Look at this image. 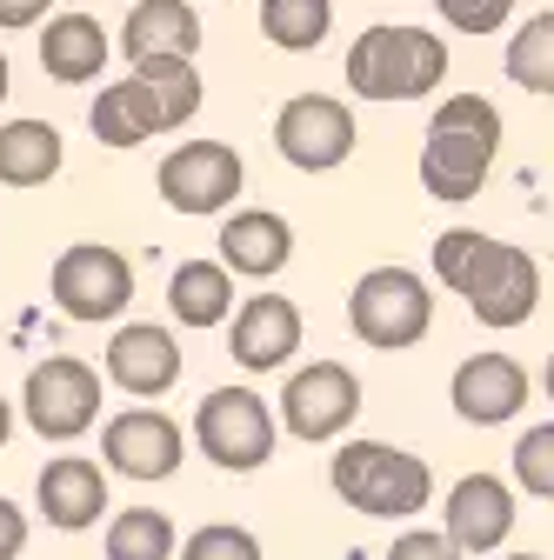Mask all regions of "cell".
Wrapping results in <instances>:
<instances>
[{
	"mask_svg": "<svg viewBox=\"0 0 554 560\" xmlns=\"http://www.w3.org/2000/svg\"><path fill=\"white\" fill-rule=\"evenodd\" d=\"M435 273L474 307L481 327H521L541 307V260L515 241H495V234L448 228L435 241Z\"/></svg>",
	"mask_w": 554,
	"mask_h": 560,
	"instance_id": "6da1fadb",
	"label": "cell"
},
{
	"mask_svg": "<svg viewBox=\"0 0 554 560\" xmlns=\"http://www.w3.org/2000/svg\"><path fill=\"white\" fill-rule=\"evenodd\" d=\"M495 148H501V114L495 101L481 94H454L428 114V140H422V187L441 200V207H461L481 194L495 167Z\"/></svg>",
	"mask_w": 554,
	"mask_h": 560,
	"instance_id": "7a4b0ae2",
	"label": "cell"
},
{
	"mask_svg": "<svg viewBox=\"0 0 554 560\" xmlns=\"http://www.w3.org/2000/svg\"><path fill=\"white\" fill-rule=\"evenodd\" d=\"M327 480H334V494L368 521H414L435 494L428 460L407 454V447H388V441H348L334 454Z\"/></svg>",
	"mask_w": 554,
	"mask_h": 560,
	"instance_id": "3957f363",
	"label": "cell"
},
{
	"mask_svg": "<svg viewBox=\"0 0 554 560\" xmlns=\"http://www.w3.org/2000/svg\"><path fill=\"white\" fill-rule=\"evenodd\" d=\"M441 74H448V47L428 27L381 21L348 47V88L361 101H422L441 88Z\"/></svg>",
	"mask_w": 554,
	"mask_h": 560,
	"instance_id": "277c9868",
	"label": "cell"
},
{
	"mask_svg": "<svg viewBox=\"0 0 554 560\" xmlns=\"http://www.w3.org/2000/svg\"><path fill=\"white\" fill-rule=\"evenodd\" d=\"M348 327H355V340L381 347V354L422 347L428 327H435V294H428V280L407 273V267H374V273H361L355 294H348Z\"/></svg>",
	"mask_w": 554,
	"mask_h": 560,
	"instance_id": "5b68a950",
	"label": "cell"
},
{
	"mask_svg": "<svg viewBox=\"0 0 554 560\" xmlns=\"http://www.w3.org/2000/svg\"><path fill=\"white\" fill-rule=\"evenodd\" d=\"M274 441H281V428H274V407L254 387H215V394H200V407H194V447L215 460L221 474L267 467Z\"/></svg>",
	"mask_w": 554,
	"mask_h": 560,
	"instance_id": "8992f818",
	"label": "cell"
},
{
	"mask_svg": "<svg viewBox=\"0 0 554 560\" xmlns=\"http://www.w3.org/2000/svg\"><path fill=\"white\" fill-rule=\"evenodd\" d=\"M47 294L67 320H81V327H107L134 307V267L120 247H101V241H81V247H67L47 273Z\"/></svg>",
	"mask_w": 554,
	"mask_h": 560,
	"instance_id": "52a82bcc",
	"label": "cell"
},
{
	"mask_svg": "<svg viewBox=\"0 0 554 560\" xmlns=\"http://www.w3.org/2000/svg\"><path fill=\"white\" fill-rule=\"evenodd\" d=\"M101 387H107V381H101L88 361L54 354V361H41V368L27 374L21 413H27V428H34L41 441H81L94 420H101Z\"/></svg>",
	"mask_w": 554,
	"mask_h": 560,
	"instance_id": "ba28073f",
	"label": "cell"
},
{
	"mask_svg": "<svg viewBox=\"0 0 554 560\" xmlns=\"http://www.w3.org/2000/svg\"><path fill=\"white\" fill-rule=\"evenodd\" d=\"M355 413H361V381L348 361H308L288 374L281 387V420L274 428H288L295 441H334V434H348L355 428Z\"/></svg>",
	"mask_w": 554,
	"mask_h": 560,
	"instance_id": "9c48e42d",
	"label": "cell"
},
{
	"mask_svg": "<svg viewBox=\"0 0 554 560\" xmlns=\"http://www.w3.org/2000/svg\"><path fill=\"white\" fill-rule=\"evenodd\" d=\"M154 180H161V200L174 207V214L207 221V214H228V207L241 200L247 167H241V154L228 148V140H181V148L161 161Z\"/></svg>",
	"mask_w": 554,
	"mask_h": 560,
	"instance_id": "30bf717a",
	"label": "cell"
},
{
	"mask_svg": "<svg viewBox=\"0 0 554 560\" xmlns=\"http://www.w3.org/2000/svg\"><path fill=\"white\" fill-rule=\"evenodd\" d=\"M274 148H281L288 167L301 174H327L355 154V114L334 94H295L281 114H274Z\"/></svg>",
	"mask_w": 554,
	"mask_h": 560,
	"instance_id": "8fae6325",
	"label": "cell"
},
{
	"mask_svg": "<svg viewBox=\"0 0 554 560\" xmlns=\"http://www.w3.org/2000/svg\"><path fill=\"white\" fill-rule=\"evenodd\" d=\"M101 474H120V480H168L181 460H187V434L161 407H127L101 428Z\"/></svg>",
	"mask_w": 554,
	"mask_h": 560,
	"instance_id": "7c38bea8",
	"label": "cell"
},
{
	"mask_svg": "<svg viewBox=\"0 0 554 560\" xmlns=\"http://www.w3.org/2000/svg\"><path fill=\"white\" fill-rule=\"evenodd\" d=\"M234 327H228V354H234V368H247V374H274V368H288L295 354H301V307L288 301V294H254V301H241L234 314H228Z\"/></svg>",
	"mask_w": 554,
	"mask_h": 560,
	"instance_id": "4fadbf2b",
	"label": "cell"
},
{
	"mask_svg": "<svg viewBox=\"0 0 554 560\" xmlns=\"http://www.w3.org/2000/svg\"><path fill=\"white\" fill-rule=\"evenodd\" d=\"M528 394H534V381L515 354H468L454 368V387H448V400L468 428H501V420H515L528 407Z\"/></svg>",
	"mask_w": 554,
	"mask_h": 560,
	"instance_id": "5bb4252c",
	"label": "cell"
},
{
	"mask_svg": "<svg viewBox=\"0 0 554 560\" xmlns=\"http://www.w3.org/2000/svg\"><path fill=\"white\" fill-rule=\"evenodd\" d=\"M107 381L127 387V394H141V400H161L181 387V340L154 320H127L114 327L107 340Z\"/></svg>",
	"mask_w": 554,
	"mask_h": 560,
	"instance_id": "9a60e30c",
	"label": "cell"
},
{
	"mask_svg": "<svg viewBox=\"0 0 554 560\" xmlns=\"http://www.w3.org/2000/svg\"><path fill=\"white\" fill-rule=\"evenodd\" d=\"M508 534H515V494L495 474H461L448 487V527H441V540L454 553H495Z\"/></svg>",
	"mask_w": 554,
	"mask_h": 560,
	"instance_id": "2e32d148",
	"label": "cell"
},
{
	"mask_svg": "<svg viewBox=\"0 0 554 560\" xmlns=\"http://www.w3.org/2000/svg\"><path fill=\"white\" fill-rule=\"evenodd\" d=\"M34 508H41V521L60 527V534L94 527V521L107 514V474H101V460H81V454L47 460L41 480H34Z\"/></svg>",
	"mask_w": 554,
	"mask_h": 560,
	"instance_id": "e0dca14e",
	"label": "cell"
},
{
	"mask_svg": "<svg viewBox=\"0 0 554 560\" xmlns=\"http://www.w3.org/2000/svg\"><path fill=\"white\" fill-rule=\"evenodd\" d=\"M88 127H94L101 148H114V154L141 148V140H154V133H174V120H168V107L154 101V88L134 81V74L101 88V101L88 107Z\"/></svg>",
	"mask_w": 554,
	"mask_h": 560,
	"instance_id": "ac0fdd59",
	"label": "cell"
},
{
	"mask_svg": "<svg viewBox=\"0 0 554 560\" xmlns=\"http://www.w3.org/2000/svg\"><path fill=\"white\" fill-rule=\"evenodd\" d=\"M295 254V228L281 214H267V207H241V214L221 221V273H247V280H267L281 273Z\"/></svg>",
	"mask_w": 554,
	"mask_h": 560,
	"instance_id": "d6986e66",
	"label": "cell"
},
{
	"mask_svg": "<svg viewBox=\"0 0 554 560\" xmlns=\"http://www.w3.org/2000/svg\"><path fill=\"white\" fill-rule=\"evenodd\" d=\"M127 60H194L200 54V14L187 0H134L120 27Z\"/></svg>",
	"mask_w": 554,
	"mask_h": 560,
	"instance_id": "ffe728a7",
	"label": "cell"
},
{
	"mask_svg": "<svg viewBox=\"0 0 554 560\" xmlns=\"http://www.w3.org/2000/svg\"><path fill=\"white\" fill-rule=\"evenodd\" d=\"M107 27L94 14H54L41 27V67L60 81V88H88L101 81V67H107Z\"/></svg>",
	"mask_w": 554,
	"mask_h": 560,
	"instance_id": "44dd1931",
	"label": "cell"
},
{
	"mask_svg": "<svg viewBox=\"0 0 554 560\" xmlns=\"http://www.w3.org/2000/svg\"><path fill=\"white\" fill-rule=\"evenodd\" d=\"M67 148L54 120H8L0 127V187H47Z\"/></svg>",
	"mask_w": 554,
	"mask_h": 560,
	"instance_id": "7402d4cb",
	"label": "cell"
},
{
	"mask_svg": "<svg viewBox=\"0 0 554 560\" xmlns=\"http://www.w3.org/2000/svg\"><path fill=\"white\" fill-rule=\"evenodd\" d=\"M168 314L181 327H221L234 314V280L221 273V260H181L168 280Z\"/></svg>",
	"mask_w": 554,
	"mask_h": 560,
	"instance_id": "603a6c76",
	"label": "cell"
},
{
	"mask_svg": "<svg viewBox=\"0 0 554 560\" xmlns=\"http://www.w3.org/2000/svg\"><path fill=\"white\" fill-rule=\"evenodd\" d=\"M174 547H181V534L161 508H120L101 534L107 560H174Z\"/></svg>",
	"mask_w": 554,
	"mask_h": 560,
	"instance_id": "cb8c5ba5",
	"label": "cell"
},
{
	"mask_svg": "<svg viewBox=\"0 0 554 560\" xmlns=\"http://www.w3.org/2000/svg\"><path fill=\"white\" fill-rule=\"evenodd\" d=\"M334 27V0H261V34L281 54H314Z\"/></svg>",
	"mask_w": 554,
	"mask_h": 560,
	"instance_id": "d4e9b609",
	"label": "cell"
},
{
	"mask_svg": "<svg viewBox=\"0 0 554 560\" xmlns=\"http://www.w3.org/2000/svg\"><path fill=\"white\" fill-rule=\"evenodd\" d=\"M508 81L534 101L554 94V14H534L515 40H508Z\"/></svg>",
	"mask_w": 554,
	"mask_h": 560,
	"instance_id": "484cf974",
	"label": "cell"
},
{
	"mask_svg": "<svg viewBox=\"0 0 554 560\" xmlns=\"http://www.w3.org/2000/svg\"><path fill=\"white\" fill-rule=\"evenodd\" d=\"M134 81L154 88V101L168 107L174 127H187L200 114V67L194 60H134Z\"/></svg>",
	"mask_w": 554,
	"mask_h": 560,
	"instance_id": "4316f807",
	"label": "cell"
},
{
	"mask_svg": "<svg viewBox=\"0 0 554 560\" xmlns=\"http://www.w3.org/2000/svg\"><path fill=\"white\" fill-rule=\"evenodd\" d=\"M181 560H261V540L234 521H207L200 534L181 540Z\"/></svg>",
	"mask_w": 554,
	"mask_h": 560,
	"instance_id": "83f0119b",
	"label": "cell"
},
{
	"mask_svg": "<svg viewBox=\"0 0 554 560\" xmlns=\"http://www.w3.org/2000/svg\"><path fill=\"white\" fill-rule=\"evenodd\" d=\"M515 480L528 487L534 501H547V494H554V428H547V420L515 441Z\"/></svg>",
	"mask_w": 554,
	"mask_h": 560,
	"instance_id": "f1b7e54d",
	"label": "cell"
},
{
	"mask_svg": "<svg viewBox=\"0 0 554 560\" xmlns=\"http://www.w3.org/2000/svg\"><path fill=\"white\" fill-rule=\"evenodd\" d=\"M435 8H441V21H448L454 34H495V27L508 21L515 0H435Z\"/></svg>",
	"mask_w": 554,
	"mask_h": 560,
	"instance_id": "f546056e",
	"label": "cell"
},
{
	"mask_svg": "<svg viewBox=\"0 0 554 560\" xmlns=\"http://www.w3.org/2000/svg\"><path fill=\"white\" fill-rule=\"evenodd\" d=\"M388 560H461V553H454L435 527H407V534L388 547Z\"/></svg>",
	"mask_w": 554,
	"mask_h": 560,
	"instance_id": "4dcf8cb0",
	"label": "cell"
},
{
	"mask_svg": "<svg viewBox=\"0 0 554 560\" xmlns=\"http://www.w3.org/2000/svg\"><path fill=\"white\" fill-rule=\"evenodd\" d=\"M21 547H27V514L0 494V560H21Z\"/></svg>",
	"mask_w": 554,
	"mask_h": 560,
	"instance_id": "1f68e13d",
	"label": "cell"
},
{
	"mask_svg": "<svg viewBox=\"0 0 554 560\" xmlns=\"http://www.w3.org/2000/svg\"><path fill=\"white\" fill-rule=\"evenodd\" d=\"M47 8H54V0H0V27H41L47 21Z\"/></svg>",
	"mask_w": 554,
	"mask_h": 560,
	"instance_id": "d6a6232c",
	"label": "cell"
},
{
	"mask_svg": "<svg viewBox=\"0 0 554 560\" xmlns=\"http://www.w3.org/2000/svg\"><path fill=\"white\" fill-rule=\"evenodd\" d=\"M14 441V407H8V394H0V447Z\"/></svg>",
	"mask_w": 554,
	"mask_h": 560,
	"instance_id": "836d02e7",
	"label": "cell"
},
{
	"mask_svg": "<svg viewBox=\"0 0 554 560\" xmlns=\"http://www.w3.org/2000/svg\"><path fill=\"white\" fill-rule=\"evenodd\" d=\"M0 101H8V54H0Z\"/></svg>",
	"mask_w": 554,
	"mask_h": 560,
	"instance_id": "e575fe53",
	"label": "cell"
},
{
	"mask_svg": "<svg viewBox=\"0 0 554 560\" xmlns=\"http://www.w3.org/2000/svg\"><path fill=\"white\" fill-rule=\"evenodd\" d=\"M501 560H547V553H501Z\"/></svg>",
	"mask_w": 554,
	"mask_h": 560,
	"instance_id": "d590c367",
	"label": "cell"
}]
</instances>
